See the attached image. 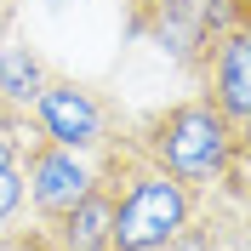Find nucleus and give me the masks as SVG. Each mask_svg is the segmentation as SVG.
<instances>
[{"instance_id":"obj_4","label":"nucleus","mask_w":251,"mask_h":251,"mask_svg":"<svg viewBox=\"0 0 251 251\" xmlns=\"http://www.w3.org/2000/svg\"><path fill=\"white\" fill-rule=\"evenodd\" d=\"M234 23H246V6H234V0H143V6H131V29L149 34L183 69H200L211 40Z\"/></svg>"},{"instance_id":"obj_7","label":"nucleus","mask_w":251,"mask_h":251,"mask_svg":"<svg viewBox=\"0 0 251 251\" xmlns=\"http://www.w3.org/2000/svg\"><path fill=\"white\" fill-rule=\"evenodd\" d=\"M46 80H51V63L40 57V46H29L23 34H0V109L29 120Z\"/></svg>"},{"instance_id":"obj_2","label":"nucleus","mask_w":251,"mask_h":251,"mask_svg":"<svg viewBox=\"0 0 251 251\" xmlns=\"http://www.w3.org/2000/svg\"><path fill=\"white\" fill-rule=\"evenodd\" d=\"M97 177L109 183V251H166L200 211V194L160 172L131 131L97 154Z\"/></svg>"},{"instance_id":"obj_12","label":"nucleus","mask_w":251,"mask_h":251,"mask_svg":"<svg viewBox=\"0 0 251 251\" xmlns=\"http://www.w3.org/2000/svg\"><path fill=\"white\" fill-rule=\"evenodd\" d=\"M126 6H143V0H126Z\"/></svg>"},{"instance_id":"obj_5","label":"nucleus","mask_w":251,"mask_h":251,"mask_svg":"<svg viewBox=\"0 0 251 251\" xmlns=\"http://www.w3.org/2000/svg\"><path fill=\"white\" fill-rule=\"evenodd\" d=\"M92 188H97V160L69 154V149L46 143L40 131L23 137V200H29V211L40 217V228L57 223L69 205H80Z\"/></svg>"},{"instance_id":"obj_6","label":"nucleus","mask_w":251,"mask_h":251,"mask_svg":"<svg viewBox=\"0 0 251 251\" xmlns=\"http://www.w3.org/2000/svg\"><path fill=\"white\" fill-rule=\"evenodd\" d=\"M200 86H205L200 92L205 103L234 131H246V120H251V29L246 23H234L211 40V51L200 57Z\"/></svg>"},{"instance_id":"obj_8","label":"nucleus","mask_w":251,"mask_h":251,"mask_svg":"<svg viewBox=\"0 0 251 251\" xmlns=\"http://www.w3.org/2000/svg\"><path fill=\"white\" fill-rule=\"evenodd\" d=\"M51 251H109V183L97 177V188L80 205H69L57 223H46Z\"/></svg>"},{"instance_id":"obj_9","label":"nucleus","mask_w":251,"mask_h":251,"mask_svg":"<svg viewBox=\"0 0 251 251\" xmlns=\"http://www.w3.org/2000/svg\"><path fill=\"white\" fill-rule=\"evenodd\" d=\"M29 211L23 200V114L0 109V234L17 228Z\"/></svg>"},{"instance_id":"obj_1","label":"nucleus","mask_w":251,"mask_h":251,"mask_svg":"<svg viewBox=\"0 0 251 251\" xmlns=\"http://www.w3.org/2000/svg\"><path fill=\"white\" fill-rule=\"evenodd\" d=\"M131 143L194 194L228 188L240 200V188H246V131H234L205 97H183V103L143 114L131 126Z\"/></svg>"},{"instance_id":"obj_3","label":"nucleus","mask_w":251,"mask_h":251,"mask_svg":"<svg viewBox=\"0 0 251 251\" xmlns=\"http://www.w3.org/2000/svg\"><path fill=\"white\" fill-rule=\"evenodd\" d=\"M29 120H34V131L46 143H57L69 154H86V160H97L114 137H126V114L114 109V97H103L92 80L57 75V69H51V80L40 86Z\"/></svg>"},{"instance_id":"obj_11","label":"nucleus","mask_w":251,"mask_h":251,"mask_svg":"<svg viewBox=\"0 0 251 251\" xmlns=\"http://www.w3.org/2000/svg\"><path fill=\"white\" fill-rule=\"evenodd\" d=\"M6 17H12V0H0V34H6Z\"/></svg>"},{"instance_id":"obj_10","label":"nucleus","mask_w":251,"mask_h":251,"mask_svg":"<svg viewBox=\"0 0 251 251\" xmlns=\"http://www.w3.org/2000/svg\"><path fill=\"white\" fill-rule=\"evenodd\" d=\"M0 251H51V240H46V228H6Z\"/></svg>"}]
</instances>
